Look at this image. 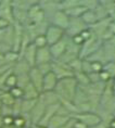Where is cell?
Segmentation results:
<instances>
[{
    "instance_id": "1",
    "label": "cell",
    "mask_w": 115,
    "mask_h": 128,
    "mask_svg": "<svg viewBox=\"0 0 115 128\" xmlns=\"http://www.w3.org/2000/svg\"><path fill=\"white\" fill-rule=\"evenodd\" d=\"M78 88L77 82L74 77H68L64 79H60L54 88V92L59 96L60 99L68 101H73Z\"/></svg>"
},
{
    "instance_id": "2",
    "label": "cell",
    "mask_w": 115,
    "mask_h": 128,
    "mask_svg": "<svg viewBox=\"0 0 115 128\" xmlns=\"http://www.w3.org/2000/svg\"><path fill=\"white\" fill-rule=\"evenodd\" d=\"M87 28L88 26L82 22L80 18H70L68 28L65 30V36L68 38H73Z\"/></svg>"
},
{
    "instance_id": "3",
    "label": "cell",
    "mask_w": 115,
    "mask_h": 128,
    "mask_svg": "<svg viewBox=\"0 0 115 128\" xmlns=\"http://www.w3.org/2000/svg\"><path fill=\"white\" fill-rule=\"evenodd\" d=\"M51 72L56 75L58 80L68 77H74V73L71 71L68 64H64L60 61H52L51 62Z\"/></svg>"
},
{
    "instance_id": "4",
    "label": "cell",
    "mask_w": 115,
    "mask_h": 128,
    "mask_svg": "<svg viewBox=\"0 0 115 128\" xmlns=\"http://www.w3.org/2000/svg\"><path fill=\"white\" fill-rule=\"evenodd\" d=\"M73 118L77 120H80L82 123H84L86 126L88 128H91V127H94L97 125L101 124L102 123V120L101 117L99 116L97 113L94 112H87V113H78V114H75L72 116Z\"/></svg>"
},
{
    "instance_id": "5",
    "label": "cell",
    "mask_w": 115,
    "mask_h": 128,
    "mask_svg": "<svg viewBox=\"0 0 115 128\" xmlns=\"http://www.w3.org/2000/svg\"><path fill=\"white\" fill-rule=\"evenodd\" d=\"M64 36H65V30H61V28L54 26V25H51V24L49 25L46 34H44L48 47L56 44L58 41H60Z\"/></svg>"
},
{
    "instance_id": "6",
    "label": "cell",
    "mask_w": 115,
    "mask_h": 128,
    "mask_svg": "<svg viewBox=\"0 0 115 128\" xmlns=\"http://www.w3.org/2000/svg\"><path fill=\"white\" fill-rule=\"evenodd\" d=\"M40 9L42 10L46 16V20L49 22L51 16L56 13V11L60 10V1H49V0H44V1H38Z\"/></svg>"
},
{
    "instance_id": "7",
    "label": "cell",
    "mask_w": 115,
    "mask_h": 128,
    "mask_svg": "<svg viewBox=\"0 0 115 128\" xmlns=\"http://www.w3.org/2000/svg\"><path fill=\"white\" fill-rule=\"evenodd\" d=\"M68 21H70V18L68 16V14H66L64 11L59 10L51 16V18L49 20V23L51 25H54V26L65 30L66 28H68Z\"/></svg>"
},
{
    "instance_id": "8",
    "label": "cell",
    "mask_w": 115,
    "mask_h": 128,
    "mask_svg": "<svg viewBox=\"0 0 115 128\" xmlns=\"http://www.w3.org/2000/svg\"><path fill=\"white\" fill-rule=\"evenodd\" d=\"M68 40V37L64 36L60 41H58L56 44H54L49 47V50H50V53H51V56H52L53 61H58L64 54L65 50H66Z\"/></svg>"
},
{
    "instance_id": "9",
    "label": "cell",
    "mask_w": 115,
    "mask_h": 128,
    "mask_svg": "<svg viewBox=\"0 0 115 128\" xmlns=\"http://www.w3.org/2000/svg\"><path fill=\"white\" fill-rule=\"evenodd\" d=\"M28 77H30V82L41 94V92H42L44 75L38 71V68L36 66H34V68H30V73H28Z\"/></svg>"
},
{
    "instance_id": "10",
    "label": "cell",
    "mask_w": 115,
    "mask_h": 128,
    "mask_svg": "<svg viewBox=\"0 0 115 128\" xmlns=\"http://www.w3.org/2000/svg\"><path fill=\"white\" fill-rule=\"evenodd\" d=\"M44 110H46V105H44L40 100H38L36 105H35L34 108L30 113V118L32 126L39 124L41 117H42V115L44 113Z\"/></svg>"
},
{
    "instance_id": "11",
    "label": "cell",
    "mask_w": 115,
    "mask_h": 128,
    "mask_svg": "<svg viewBox=\"0 0 115 128\" xmlns=\"http://www.w3.org/2000/svg\"><path fill=\"white\" fill-rule=\"evenodd\" d=\"M0 18L9 22L11 25L14 24L13 15H12L11 1H8V0L0 1Z\"/></svg>"
},
{
    "instance_id": "12",
    "label": "cell",
    "mask_w": 115,
    "mask_h": 128,
    "mask_svg": "<svg viewBox=\"0 0 115 128\" xmlns=\"http://www.w3.org/2000/svg\"><path fill=\"white\" fill-rule=\"evenodd\" d=\"M52 56H51L49 47H44V48H39V49L36 50V60H35V63L37 65H40V64H44V63H51L52 62Z\"/></svg>"
},
{
    "instance_id": "13",
    "label": "cell",
    "mask_w": 115,
    "mask_h": 128,
    "mask_svg": "<svg viewBox=\"0 0 115 128\" xmlns=\"http://www.w3.org/2000/svg\"><path fill=\"white\" fill-rule=\"evenodd\" d=\"M60 108V103H56V104H52V105H48L46 106V110H44V113L41 117V120L39 122V126H42V127H46L47 128V125L49 123V120L52 118L54 115L56 114L58 110Z\"/></svg>"
},
{
    "instance_id": "14",
    "label": "cell",
    "mask_w": 115,
    "mask_h": 128,
    "mask_svg": "<svg viewBox=\"0 0 115 128\" xmlns=\"http://www.w3.org/2000/svg\"><path fill=\"white\" fill-rule=\"evenodd\" d=\"M38 100H40L46 106L60 103V98H59V96L54 92V90L53 91H42L39 94Z\"/></svg>"
},
{
    "instance_id": "15",
    "label": "cell",
    "mask_w": 115,
    "mask_h": 128,
    "mask_svg": "<svg viewBox=\"0 0 115 128\" xmlns=\"http://www.w3.org/2000/svg\"><path fill=\"white\" fill-rule=\"evenodd\" d=\"M36 50H37V48L35 47L33 44H30V46L25 49L24 52L21 54L20 59H24L30 64V68H34V66H36V63H35V60H36Z\"/></svg>"
},
{
    "instance_id": "16",
    "label": "cell",
    "mask_w": 115,
    "mask_h": 128,
    "mask_svg": "<svg viewBox=\"0 0 115 128\" xmlns=\"http://www.w3.org/2000/svg\"><path fill=\"white\" fill-rule=\"evenodd\" d=\"M71 118L72 117L68 116V115H62V114L56 113L49 120V123H48V125H47V128H61L62 126H64Z\"/></svg>"
},
{
    "instance_id": "17",
    "label": "cell",
    "mask_w": 115,
    "mask_h": 128,
    "mask_svg": "<svg viewBox=\"0 0 115 128\" xmlns=\"http://www.w3.org/2000/svg\"><path fill=\"white\" fill-rule=\"evenodd\" d=\"M58 78L52 72L48 73L47 75L44 76V82H42V91H53L56 86L58 84Z\"/></svg>"
},
{
    "instance_id": "18",
    "label": "cell",
    "mask_w": 115,
    "mask_h": 128,
    "mask_svg": "<svg viewBox=\"0 0 115 128\" xmlns=\"http://www.w3.org/2000/svg\"><path fill=\"white\" fill-rule=\"evenodd\" d=\"M30 66L24 59H20L18 62L14 63L13 68H12V73L14 75H23V74H28L30 71Z\"/></svg>"
},
{
    "instance_id": "19",
    "label": "cell",
    "mask_w": 115,
    "mask_h": 128,
    "mask_svg": "<svg viewBox=\"0 0 115 128\" xmlns=\"http://www.w3.org/2000/svg\"><path fill=\"white\" fill-rule=\"evenodd\" d=\"M39 94L40 92L30 82L23 89V99L25 100H37L39 98Z\"/></svg>"
},
{
    "instance_id": "20",
    "label": "cell",
    "mask_w": 115,
    "mask_h": 128,
    "mask_svg": "<svg viewBox=\"0 0 115 128\" xmlns=\"http://www.w3.org/2000/svg\"><path fill=\"white\" fill-rule=\"evenodd\" d=\"M15 102V99L12 97L9 90H4V89H0V103L1 105H8V106H12Z\"/></svg>"
},
{
    "instance_id": "21",
    "label": "cell",
    "mask_w": 115,
    "mask_h": 128,
    "mask_svg": "<svg viewBox=\"0 0 115 128\" xmlns=\"http://www.w3.org/2000/svg\"><path fill=\"white\" fill-rule=\"evenodd\" d=\"M38 101L37 100H25L22 99L21 100V114H30L32 110L34 108V106L36 105Z\"/></svg>"
},
{
    "instance_id": "22",
    "label": "cell",
    "mask_w": 115,
    "mask_h": 128,
    "mask_svg": "<svg viewBox=\"0 0 115 128\" xmlns=\"http://www.w3.org/2000/svg\"><path fill=\"white\" fill-rule=\"evenodd\" d=\"M80 18L82 20V22L87 25V26H91V25H94V23H97L98 22V18L96 16L94 12V11H90V10H87L85 12L84 14L80 16Z\"/></svg>"
},
{
    "instance_id": "23",
    "label": "cell",
    "mask_w": 115,
    "mask_h": 128,
    "mask_svg": "<svg viewBox=\"0 0 115 128\" xmlns=\"http://www.w3.org/2000/svg\"><path fill=\"white\" fill-rule=\"evenodd\" d=\"M86 11H87V9L84 8L80 4H78V6H76V7L70 9V10H66L64 12L68 14V18H80Z\"/></svg>"
},
{
    "instance_id": "24",
    "label": "cell",
    "mask_w": 115,
    "mask_h": 128,
    "mask_svg": "<svg viewBox=\"0 0 115 128\" xmlns=\"http://www.w3.org/2000/svg\"><path fill=\"white\" fill-rule=\"evenodd\" d=\"M74 78L76 79V82H77L78 87H86V86L90 85V80H89V78H88V75L82 72L75 73Z\"/></svg>"
},
{
    "instance_id": "25",
    "label": "cell",
    "mask_w": 115,
    "mask_h": 128,
    "mask_svg": "<svg viewBox=\"0 0 115 128\" xmlns=\"http://www.w3.org/2000/svg\"><path fill=\"white\" fill-rule=\"evenodd\" d=\"M4 60H6L7 63L14 65V63L20 60V54H18V52H15V51H13V50H10V51H8L7 53L4 54Z\"/></svg>"
},
{
    "instance_id": "26",
    "label": "cell",
    "mask_w": 115,
    "mask_h": 128,
    "mask_svg": "<svg viewBox=\"0 0 115 128\" xmlns=\"http://www.w3.org/2000/svg\"><path fill=\"white\" fill-rule=\"evenodd\" d=\"M79 4V0H63L60 1V10L66 11Z\"/></svg>"
},
{
    "instance_id": "27",
    "label": "cell",
    "mask_w": 115,
    "mask_h": 128,
    "mask_svg": "<svg viewBox=\"0 0 115 128\" xmlns=\"http://www.w3.org/2000/svg\"><path fill=\"white\" fill-rule=\"evenodd\" d=\"M82 60L77 58V59H74L73 61H71L68 65V68H71V71L75 74V73L82 72Z\"/></svg>"
},
{
    "instance_id": "28",
    "label": "cell",
    "mask_w": 115,
    "mask_h": 128,
    "mask_svg": "<svg viewBox=\"0 0 115 128\" xmlns=\"http://www.w3.org/2000/svg\"><path fill=\"white\" fill-rule=\"evenodd\" d=\"M28 84H30V77H28V74H23V75L16 76V87L21 88V89H24Z\"/></svg>"
},
{
    "instance_id": "29",
    "label": "cell",
    "mask_w": 115,
    "mask_h": 128,
    "mask_svg": "<svg viewBox=\"0 0 115 128\" xmlns=\"http://www.w3.org/2000/svg\"><path fill=\"white\" fill-rule=\"evenodd\" d=\"M32 44H33L34 46L37 48V49H39V48H44V47H47V46H48L44 35H40V36H37L36 38H34L33 41H32Z\"/></svg>"
},
{
    "instance_id": "30",
    "label": "cell",
    "mask_w": 115,
    "mask_h": 128,
    "mask_svg": "<svg viewBox=\"0 0 115 128\" xmlns=\"http://www.w3.org/2000/svg\"><path fill=\"white\" fill-rule=\"evenodd\" d=\"M79 4L86 8L87 10L94 11L99 6V1H94V0H86V1H82V0H79Z\"/></svg>"
},
{
    "instance_id": "31",
    "label": "cell",
    "mask_w": 115,
    "mask_h": 128,
    "mask_svg": "<svg viewBox=\"0 0 115 128\" xmlns=\"http://www.w3.org/2000/svg\"><path fill=\"white\" fill-rule=\"evenodd\" d=\"M16 87V75H14L13 73L9 75V77L7 78L6 80V85H4V88L6 90H10V89Z\"/></svg>"
},
{
    "instance_id": "32",
    "label": "cell",
    "mask_w": 115,
    "mask_h": 128,
    "mask_svg": "<svg viewBox=\"0 0 115 128\" xmlns=\"http://www.w3.org/2000/svg\"><path fill=\"white\" fill-rule=\"evenodd\" d=\"M103 71L108 72L112 78L115 77V62H108L103 65Z\"/></svg>"
},
{
    "instance_id": "33",
    "label": "cell",
    "mask_w": 115,
    "mask_h": 128,
    "mask_svg": "<svg viewBox=\"0 0 115 128\" xmlns=\"http://www.w3.org/2000/svg\"><path fill=\"white\" fill-rule=\"evenodd\" d=\"M10 94H12V97H13L15 100H20V99H23V89L18 88V87H14L10 89Z\"/></svg>"
},
{
    "instance_id": "34",
    "label": "cell",
    "mask_w": 115,
    "mask_h": 128,
    "mask_svg": "<svg viewBox=\"0 0 115 128\" xmlns=\"http://www.w3.org/2000/svg\"><path fill=\"white\" fill-rule=\"evenodd\" d=\"M0 115H1V116H13V110H12V106L1 105V106H0Z\"/></svg>"
},
{
    "instance_id": "35",
    "label": "cell",
    "mask_w": 115,
    "mask_h": 128,
    "mask_svg": "<svg viewBox=\"0 0 115 128\" xmlns=\"http://www.w3.org/2000/svg\"><path fill=\"white\" fill-rule=\"evenodd\" d=\"M36 68H38V71H39L41 74L44 76V75H47L48 73H50V72H51V63L40 64V65H37Z\"/></svg>"
},
{
    "instance_id": "36",
    "label": "cell",
    "mask_w": 115,
    "mask_h": 128,
    "mask_svg": "<svg viewBox=\"0 0 115 128\" xmlns=\"http://www.w3.org/2000/svg\"><path fill=\"white\" fill-rule=\"evenodd\" d=\"M91 64V70H92V73H97V74H99L100 72L103 71V63L101 62H92L90 63Z\"/></svg>"
},
{
    "instance_id": "37",
    "label": "cell",
    "mask_w": 115,
    "mask_h": 128,
    "mask_svg": "<svg viewBox=\"0 0 115 128\" xmlns=\"http://www.w3.org/2000/svg\"><path fill=\"white\" fill-rule=\"evenodd\" d=\"M99 78H100V82H104V84H106V82H108L112 79L110 74H108V72H105V71H102V72L99 73Z\"/></svg>"
},
{
    "instance_id": "38",
    "label": "cell",
    "mask_w": 115,
    "mask_h": 128,
    "mask_svg": "<svg viewBox=\"0 0 115 128\" xmlns=\"http://www.w3.org/2000/svg\"><path fill=\"white\" fill-rule=\"evenodd\" d=\"M12 74V70H10V71H8L7 73H4V74H2L1 76H0V89H4V85H6V80H7V78L9 77V75Z\"/></svg>"
},
{
    "instance_id": "39",
    "label": "cell",
    "mask_w": 115,
    "mask_h": 128,
    "mask_svg": "<svg viewBox=\"0 0 115 128\" xmlns=\"http://www.w3.org/2000/svg\"><path fill=\"white\" fill-rule=\"evenodd\" d=\"M73 128H88L84 123H82L80 120H75L74 124H73Z\"/></svg>"
},
{
    "instance_id": "40",
    "label": "cell",
    "mask_w": 115,
    "mask_h": 128,
    "mask_svg": "<svg viewBox=\"0 0 115 128\" xmlns=\"http://www.w3.org/2000/svg\"><path fill=\"white\" fill-rule=\"evenodd\" d=\"M10 25H11V24L9 23V22L4 21V20H2V18H0V30H6V28L9 27Z\"/></svg>"
},
{
    "instance_id": "41",
    "label": "cell",
    "mask_w": 115,
    "mask_h": 128,
    "mask_svg": "<svg viewBox=\"0 0 115 128\" xmlns=\"http://www.w3.org/2000/svg\"><path fill=\"white\" fill-rule=\"evenodd\" d=\"M32 128H46V127L39 126V125H34V126H32Z\"/></svg>"
},
{
    "instance_id": "42",
    "label": "cell",
    "mask_w": 115,
    "mask_h": 128,
    "mask_svg": "<svg viewBox=\"0 0 115 128\" xmlns=\"http://www.w3.org/2000/svg\"><path fill=\"white\" fill-rule=\"evenodd\" d=\"M114 62H115V60H114Z\"/></svg>"
}]
</instances>
